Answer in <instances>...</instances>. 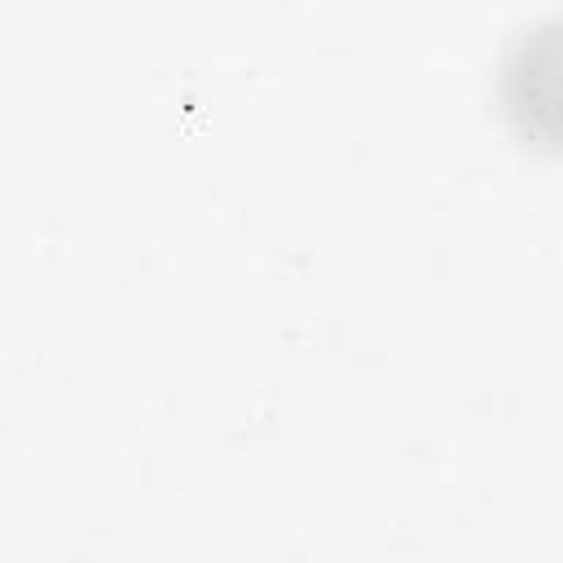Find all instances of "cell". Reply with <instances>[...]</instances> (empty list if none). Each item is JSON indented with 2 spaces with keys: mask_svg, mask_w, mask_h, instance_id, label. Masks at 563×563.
<instances>
[{
  "mask_svg": "<svg viewBox=\"0 0 563 563\" xmlns=\"http://www.w3.org/2000/svg\"><path fill=\"white\" fill-rule=\"evenodd\" d=\"M497 101L510 132L545 154H563V13L523 26L497 66Z\"/></svg>",
  "mask_w": 563,
  "mask_h": 563,
  "instance_id": "6da1fadb",
  "label": "cell"
}]
</instances>
